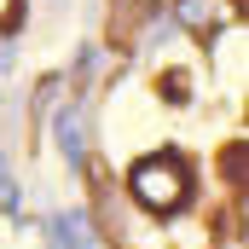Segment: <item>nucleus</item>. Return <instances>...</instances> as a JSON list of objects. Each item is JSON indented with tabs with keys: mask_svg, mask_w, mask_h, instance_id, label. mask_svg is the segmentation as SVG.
I'll return each instance as SVG.
<instances>
[{
	"mask_svg": "<svg viewBox=\"0 0 249 249\" xmlns=\"http://www.w3.org/2000/svg\"><path fill=\"white\" fill-rule=\"evenodd\" d=\"M127 191L151 209V214H174L180 203L191 197V174L180 157H145V162H133V174H127Z\"/></svg>",
	"mask_w": 249,
	"mask_h": 249,
	"instance_id": "f257e3e1",
	"label": "nucleus"
},
{
	"mask_svg": "<svg viewBox=\"0 0 249 249\" xmlns=\"http://www.w3.org/2000/svg\"><path fill=\"white\" fill-rule=\"evenodd\" d=\"M18 18V0H0V23H12Z\"/></svg>",
	"mask_w": 249,
	"mask_h": 249,
	"instance_id": "f03ea898",
	"label": "nucleus"
}]
</instances>
